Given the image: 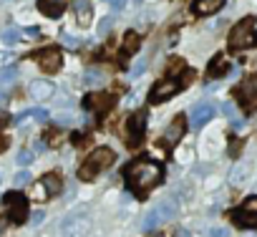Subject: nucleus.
<instances>
[{"label":"nucleus","instance_id":"nucleus-1","mask_svg":"<svg viewBox=\"0 0 257 237\" xmlns=\"http://www.w3.org/2000/svg\"><path fill=\"white\" fill-rule=\"evenodd\" d=\"M123 174H126L128 187L137 189L139 194H144V192H149L152 187H157V184L162 182L164 169H162L157 162H152V159H139V162L128 164Z\"/></svg>","mask_w":257,"mask_h":237},{"label":"nucleus","instance_id":"nucleus-2","mask_svg":"<svg viewBox=\"0 0 257 237\" xmlns=\"http://www.w3.org/2000/svg\"><path fill=\"white\" fill-rule=\"evenodd\" d=\"M113 159H116V154H113L108 147H98V149H93V152L83 159V164H81V169H78V177H81L83 182H91L96 174H101L103 169H108V167L113 164Z\"/></svg>","mask_w":257,"mask_h":237},{"label":"nucleus","instance_id":"nucleus-3","mask_svg":"<svg viewBox=\"0 0 257 237\" xmlns=\"http://www.w3.org/2000/svg\"><path fill=\"white\" fill-rule=\"evenodd\" d=\"M257 43V33H254V21L252 18H244L239 21L232 33H229V48L232 51H244V48H252Z\"/></svg>","mask_w":257,"mask_h":237},{"label":"nucleus","instance_id":"nucleus-4","mask_svg":"<svg viewBox=\"0 0 257 237\" xmlns=\"http://www.w3.org/2000/svg\"><path fill=\"white\" fill-rule=\"evenodd\" d=\"M91 229V219L86 217V209L71 212L68 217H63L61 222V234L63 237H86Z\"/></svg>","mask_w":257,"mask_h":237},{"label":"nucleus","instance_id":"nucleus-5","mask_svg":"<svg viewBox=\"0 0 257 237\" xmlns=\"http://www.w3.org/2000/svg\"><path fill=\"white\" fill-rule=\"evenodd\" d=\"M3 207H6V214H8V219H11V222L21 224V222L26 219L28 207H26V197H23V194H18V192L6 194V197H3Z\"/></svg>","mask_w":257,"mask_h":237},{"label":"nucleus","instance_id":"nucleus-6","mask_svg":"<svg viewBox=\"0 0 257 237\" xmlns=\"http://www.w3.org/2000/svg\"><path fill=\"white\" fill-rule=\"evenodd\" d=\"M147 111L142 108V111H134L132 116L126 118V132H128V144L132 147H137L139 144V139H142V134H144V129H147Z\"/></svg>","mask_w":257,"mask_h":237},{"label":"nucleus","instance_id":"nucleus-7","mask_svg":"<svg viewBox=\"0 0 257 237\" xmlns=\"http://www.w3.org/2000/svg\"><path fill=\"white\" fill-rule=\"evenodd\" d=\"M179 88H182L179 81H174V78H164V81L154 83V88H152V93H149V101H152V103H162V101L172 98Z\"/></svg>","mask_w":257,"mask_h":237},{"label":"nucleus","instance_id":"nucleus-8","mask_svg":"<svg viewBox=\"0 0 257 237\" xmlns=\"http://www.w3.org/2000/svg\"><path fill=\"white\" fill-rule=\"evenodd\" d=\"M212 116H214V103L212 101H199L189 113V124L194 129H202L207 122H212Z\"/></svg>","mask_w":257,"mask_h":237},{"label":"nucleus","instance_id":"nucleus-9","mask_svg":"<svg viewBox=\"0 0 257 237\" xmlns=\"http://www.w3.org/2000/svg\"><path fill=\"white\" fill-rule=\"evenodd\" d=\"M237 96L242 98V103H244L247 108H254V106H257V73L249 76V78H244V81L239 83Z\"/></svg>","mask_w":257,"mask_h":237},{"label":"nucleus","instance_id":"nucleus-10","mask_svg":"<svg viewBox=\"0 0 257 237\" xmlns=\"http://www.w3.org/2000/svg\"><path fill=\"white\" fill-rule=\"evenodd\" d=\"M38 63H41L43 73H56V71L61 68V63H63L61 51H58V48H46V51H41V53H38Z\"/></svg>","mask_w":257,"mask_h":237},{"label":"nucleus","instance_id":"nucleus-11","mask_svg":"<svg viewBox=\"0 0 257 237\" xmlns=\"http://www.w3.org/2000/svg\"><path fill=\"white\" fill-rule=\"evenodd\" d=\"M184 132H187V124H184V116H177L174 122L164 129V144L167 147H174L184 139Z\"/></svg>","mask_w":257,"mask_h":237},{"label":"nucleus","instance_id":"nucleus-12","mask_svg":"<svg viewBox=\"0 0 257 237\" xmlns=\"http://www.w3.org/2000/svg\"><path fill=\"white\" fill-rule=\"evenodd\" d=\"M83 103H86V108H91V111H96V113H103V111L111 108L113 98H111L108 93H91V96H86Z\"/></svg>","mask_w":257,"mask_h":237},{"label":"nucleus","instance_id":"nucleus-13","mask_svg":"<svg viewBox=\"0 0 257 237\" xmlns=\"http://www.w3.org/2000/svg\"><path fill=\"white\" fill-rule=\"evenodd\" d=\"M53 93H56V88H53V83H51V81L38 78V81H33V83H31V96H33V98H38V101L53 98Z\"/></svg>","mask_w":257,"mask_h":237},{"label":"nucleus","instance_id":"nucleus-14","mask_svg":"<svg viewBox=\"0 0 257 237\" xmlns=\"http://www.w3.org/2000/svg\"><path fill=\"white\" fill-rule=\"evenodd\" d=\"M73 13H76V21L81 26H88L91 23V16H93L91 0H73Z\"/></svg>","mask_w":257,"mask_h":237},{"label":"nucleus","instance_id":"nucleus-15","mask_svg":"<svg viewBox=\"0 0 257 237\" xmlns=\"http://www.w3.org/2000/svg\"><path fill=\"white\" fill-rule=\"evenodd\" d=\"M41 11L48 16V18H58L63 11H66V6H68V0H41Z\"/></svg>","mask_w":257,"mask_h":237},{"label":"nucleus","instance_id":"nucleus-16","mask_svg":"<svg viewBox=\"0 0 257 237\" xmlns=\"http://www.w3.org/2000/svg\"><path fill=\"white\" fill-rule=\"evenodd\" d=\"M224 6V0H194V13L197 16H212Z\"/></svg>","mask_w":257,"mask_h":237},{"label":"nucleus","instance_id":"nucleus-17","mask_svg":"<svg viewBox=\"0 0 257 237\" xmlns=\"http://www.w3.org/2000/svg\"><path fill=\"white\" fill-rule=\"evenodd\" d=\"M139 46H142V38L134 31H128L123 36V43H121V56H134L139 51Z\"/></svg>","mask_w":257,"mask_h":237},{"label":"nucleus","instance_id":"nucleus-18","mask_svg":"<svg viewBox=\"0 0 257 237\" xmlns=\"http://www.w3.org/2000/svg\"><path fill=\"white\" fill-rule=\"evenodd\" d=\"M103 81H106L103 71H98V68L83 71V86H86V88H98V86H103Z\"/></svg>","mask_w":257,"mask_h":237},{"label":"nucleus","instance_id":"nucleus-19","mask_svg":"<svg viewBox=\"0 0 257 237\" xmlns=\"http://www.w3.org/2000/svg\"><path fill=\"white\" fill-rule=\"evenodd\" d=\"M177 209H179L177 197H167V199H162V202H159V207H157V212H159V217H162V219H172V217L177 214Z\"/></svg>","mask_w":257,"mask_h":237},{"label":"nucleus","instance_id":"nucleus-20","mask_svg":"<svg viewBox=\"0 0 257 237\" xmlns=\"http://www.w3.org/2000/svg\"><path fill=\"white\" fill-rule=\"evenodd\" d=\"M43 187H46V192L48 194H58L61 189H63V179L56 174V172H48V174H43V182H41Z\"/></svg>","mask_w":257,"mask_h":237},{"label":"nucleus","instance_id":"nucleus-21","mask_svg":"<svg viewBox=\"0 0 257 237\" xmlns=\"http://www.w3.org/2000/svg\"><path fill=\"white\" fill-rule=\"evenodd\" d=\"M232 219H234V224H239V227H257V214H249V212H244V209H234V212H232Z\"/></svg>","mask_w":257,"mask_h":237},{"label":"nucleus","instance_id":"nucleus-22","mask_svg":"<svg viewBox=\"0 0 257 237\" xmlns=\"http://www.w3.org/2000/svg\"><path fill=\"white\" fill-rule=\"evenodd\" d=\"M159 222H162L159 212H157V209H152V212H147V214H144V219H142V229H144V232H152V229H157V227H159Z\"/></svg>","mask_w":257,"mask_h":237},{"label":"nucleus","instance_id":"nucleus-23","mask_svg":"<svg viewBox=\"0 0 257 237\" xmlns=\"http://www.w3.org/2000/svg\"><path fill=\"white\" fill-rule=\"evenodd\" d=\"M224 71H227V61H224V56H217V58L209 63V71H207V73H209V78H217V76H222Z\"/></svg>","mask_w":257,"mask_h":237},{"label":"nucleus","instance_id":"nucleus-24","mask_svg":"<svg viewBox=\"0 0 257 237\" xmlns=\"http://www.w3.org/2000/svg\"><path fill=\"white\" fill-rule=\"evenodd\" d=\"M247 174H249V167H247V164H237V167L232 169L229 179H232V184H242V182L247 179Z\"/></svg>","mask_w":257,"mask_h":237},{"label":"nucleus","instance_id":"nucleus-25","mask_svg":"<svg viewBox=\"0 0 257 237\" xmlns=\"http://www.w3.org/2000/svg\"><path fill=\"white\" fill-rule=\"evenodd\" d=\"M33 149H21L18 152V157H16V162H18V167H28V164H33Z\"/></svg>","mask_w":257,"mask_h":237},{"label":"nucleus","instance_id":"nucleus-26","mask_svg":"<svg viewBox=\"0 0 257 237\" xmlns=\"http://www.w3.org/2000/svg\"><path fill=\"white\" fill-rule=\"evenodd\" d=\"M31 179H33V177H31V172H28V169H21V172L13 177V184L21 189V187H28V184H31Z\"/></svg>","mask_w":257,"mask_h":237},{"label":"nucleus","instance_id":"nucleus-27","mask_svg":"<svg viewBox=\"0 0 257 237\" xmlns=\"http://www.w3.org/2000/svg\"><path fill=\"white\" fill-rule=\"evenodd\" d=\"M16 81V68H0V86H11Z\"/></svg>","mask_w":257,"mask_h":237},{"label":"nucleus","instance_id":"nucleus-28","mask_svg":"<svg viewBox=\"0 0 257 237\" xmlns=\"http://www.w3.org/2000/svg\"><path fill=\"white\" fill-rule=\"evenodd\" d=\"M222 113H224V116L229 118V122H234V118H239V116H237V106H234L232 101H224V103H222Z\"/></svg>","mask_w":257,"mask_h":237},{"label":"nucleus","instance_id":"nucleus-29","mask_svg":"<svg viewBox=\"0 0 257 237\" xmlns=\"http://www.w3.org/2000/svg\"><path fill=\"white\" fill-rule=\"evenodd\" d=\"M63 142V137H61V132H56V129H51L48 134H46V144L48 147H58Z\"/></svg>","mask_w":257,"mask_h":237},{"label":"nucleus","instance_id":"nucleus-30","mask_svg":"<svg viewBox=\"0 0 257 237\" xmlns=\"http://www.w3.org/2000/svg\"><path fill=\"white\" fill-rule=\"evenodd\" d=\"M239 209H244V212H249V214H257V197H249V199H244V204H242Z\"/></svg>","mask_w":257,"mask_h":237},{"label":"nucleus","instance_id":"nucleus-31","mask_svg":"<svg viewBox=\"0 0 257 237\" xmlns=\"http://www.w3.org/2000/svg\"><path fill=\"white\" fill-rule=\"evenodd\" d=\"M18 38H21V31H16V28H8V31L3 33V41H6V43H16Z\"/></svg>","mask_w":257,"mask_h":237},{"label":"nucleus","instance_id":"nucleus-32","mask_svg":"<svg viewBox=\"0 0 257 237\" xmlns=\"http://www.w3.org/2000/svg\"><path fill=\"white\" fill-rule=\"evenodd\" d=\"M177 194H179L182 199H189V197H192V184H179V187H177Z\"/></svg>","mask_w":257,"mask_h":237},{"label":"nucleus","instance_id":"nucleus-33","mask_svg":"<svg viewBox=\"0 0 257 237\" xmlns=\"http://www.w3.org/2000/svg\"><path fill=\"white\" fill-rule=\"evenodd\" d=\"M71 122H73V116H71V113H63V111H61L58 118H56V124H58V127H68Z\"/></svg>","mask_w":257,"mask_h":237},{"label":"nucleus","instance_id":"nucleus-34","mask_svg":"<svg viewBox=\"0 0 257 237\" xmlns=\"http://www.w3.org/2000/svg\"><path fill=\"white\" fill-rule=\"evenodd\" d=\"M209 237H229V229L227 227H212L209 229Z\"/></svg>","mask_w":257,"mask_h":237},{"label":"nucleus","instance_id":"nucleus-35","mask_svg":"<svg viewBox=\"0 0 257 237\" xmlns=\"http://www.w3.org/2000/svg\"><path fill=\"white\" fill-rule=\"evenodd\" d=\"M111 26H113V18H106V21H101V26H98V33H101V36H106V33L111 31Z\"/></svg>","mask_w":257,"mask_h":237},{"label":"nucleus","instance_id":"nucleus-36","mask_svg":"<svg viewBox=\"0 0 257 237\" xmlns=\"http://www.w3.org/2000/svg\"><path fill=\"white\" fill-rule=\"evenodd\" d=\"M144 68H147V61L142 58V61H137V66L132 68V76H134V78H137V76H142V73H144Z\"/></svg>","mask_w":257,"mask_h":237},{"label":"nucleus","instance_id":"nucleus-37","mask_svg":"<svg viewBox=\"0 0 257 237\" xmlns=\"http://www.w3.org/2000/svg\"><path fill=\"white\" fill-rule=\"evenodd\" d=\"M31 116H36L38 122H46V118H48V111H46V108H31Z\"/></svg>","mask_w":257,"mask_h":237},{"label":"nucleus","instance_id":"nucleus-38","mask_svg":"<svg viewBox=\"0 0 257 237\" xmlns=\"http://www.w3.org/2000/svg\"><path fill=\"white\" fill-rule=\"evenodd\" d=\"M63 46H68V48H78V41H76V36H63Z\"/></svg>","mask_w":257,"mask_h":237},{"label":"nucleus","instance_id":"nucleus-39","mask_svg":"<svg viewBox=\"0 0 257 237\" xmlns=\"http://www.w3.org/2000/svg\"><path fill=\"white\" fill-rule=\"evenodd\" d=\"M43 219H46V214H43V212H33V217H31V224H33V227H38Z\"/></svg>","mask_w":257,"mask_h":237},{"label":"nucleus","instance_id":"nucleus-40","mask_svg":"<svg viewBox=\"0 0 257 237\" xmlns=\"http://www.w3.org/2000/svg\"><path fill=\"white\" fill-rule=\"evenodd\" d=\"M28 116H31V108H28V111H21V113H18V116L13 118V124H23V122H26Z\"/></svg>","mask_w":257,"mask_h":237},{"label":"nucleus","instance_id":"nucleus-41","mask_svg":"<svg viewBox=\"0 0 257 237\" xmlns=\"http://www.w3.org/2000/svg\"><path fill=\"white\" fill-rule=\"evenodd\" d=\"M209 169H212L209 164H199V167L194 169V174H197V177H204V174H209Z\"/></svg>","mask_w":257,"mask_h":237},{"label":"nucleus","instance_id":"nucleus-42","mask_svg":"<svg viewBox=\"0 0 257 237\" xmlns=\"http://www.w3.org/2000/svg\"><path fill=\"white\" fill-rule=\"evenodd\" d=\"M108 3H111L113 11H123L126 8V0H108Z\"/></svg>","mask_w":257,"mask_h":237},{"label":"nucleus","instance_id":"nucleus-43","mask_svg":"<svg viewBox=\"0 0 257 237\" xmlns=\"http://www.w3.org/2000/svg\"><path fill=\"white\" fill-rule=\"evenodd\" d=\"M239 149H242V142H232V144H229V154H232V157H237Z\"/></svg>","mask_w":257,"mask_h":237},{"label":"nucleus","instance_id":"nucleus-44","mask_svg":"<svg viewBox=\"0 0 257 237\" xmlns=\"http://www.w3.org/2000/svg\"><path fill=\"white\" fill-rule=\"evenodd\" d=\"M179 68H184V61H179V58H177V61H172V66H169V71L174 73V71H179Z\"/></svg>","mask_w":257,"mask_h":237},{"label":"nucleus","instance_id":"nucleus-45","mask_svg":"<svg viewBox=\"0 0 257 237\" xmlns=\"http://www.w3.org/2000/svg\"><path fill=\"white\" fill-rule=\"evenodd\" d=\"M11 61H13V56H11V53H0V66H8Z\"/></svg>","mask_w":257,"mask_h":237},{"label":"nucleus","instance_id":"nucleus-46","mask_svg":"<svg viewBox=\"0 0 257 237\" xmlns=\"http://www.w3.org/2000/svg\"><path fill=\"white\" fill-rule=\"evenodd\" d=\"M6 101H8V93H6L3 88H0V103H6Z\"/></svg>","mask_w":257,"mask_h":237},{"label":"nucleus","instance_id":"nucleus-47","mask_svg":"<svg viewBox=\"0 0 257 237\" xmlns=\"http://www.w3.org/2000/svg\"><path fill=\"white\" fill-rule=\"evenodd\" d=\"M3 149H8V139H0V152Z\"/></svg>","mask_w":257,"mask_h":237},{"label":"nucleus","instance_id":"nucleus-48","mask_svg":"<svg viewBox=\"0 0 257 237\" xmlns=\"http://www.w3.org/2000/svg\"><path fill=\"white\" fill-rule=\"evenodd\" d=\"M179 237H189V232L187 229H179Z\"/></svg>","mask_w":257,"mask_h":237},{"label":"nucleus","instance_id":"nucleus-49","mask_svg":"<svg viewBox=\"0 0 257 237\" xmlns=\"http://www.w3.org/2000/svg\"><path fill=\"white\" fill-rule=\"evenodd\" d=\"M6 224H8V222H6V219H3V222H0V229H6Z\"/></svg>","mask_w":257,"mask_h":237}]
</instances>
